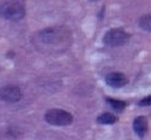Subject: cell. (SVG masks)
Returning a JSON list of instances; mask_svg holds the SVG:
<instances>
[{
  "label": "cell",
  "instance_id": "cell-1",
  "mask_svg": "<svg viewBox=\"0 0 151 140\" xmlns=\"http://www.w3.org/2000/svg\"><path fill=\"white\" fill-rule=\"evenodd\" d=\"M45 119L52 126H69L73 122V116L63 109H50L46 112Z\"/></svg>",
  "mask_w": 151,
  "mask_h": 140
},
{
  "label": "cell",
  "instance_id": "cell-2",
  "mask_svg": "<svg viewBox=\"0 0 151 140\" xmlns=\"http://www.w3.org/2000/svg\"><path fill=\"white\" fill-rule=\"evenodd\" d=\"M0 14L9 21H18L21 18H24L25 16V7L24 4L18 1H11L5 3L4 5H1L0 8Z\"/></svg>",
  "mask_w": 151,
  "mask_h": 140
},
{
  "label": "cell",
  "instance_id": "cell-3",
  "mask_svg": "<svg viewBox=\"0 0 151 140\" xmlns=\"http://www.w3.org/2000/svg\"><path fill=\"white\" fill-rule=\"evenodd\" d=\"M129 38H130V35L122 29H111L103 36V43L111 47H119L127 44L129 42Z\"/></svg>",
  "mask_w": 151,
  "mask_h": 140
},
{
  "label": "cell",
  "instance_id": "cell-4",
  "mask_svg": "<svg viewBox=\"0 0 151 140\" xmlns=\"http://www.w3.org/2000/svg\"><path fill=\"white\" fill-rule=\"evenodd\" d=\"M22 97V91L17 86H5L0 90V99L5 102H17Z\"/></svg>",
  "mask_w": 151,
  "mask_h": 140
},
{
  "label": "cell",
  "instance_id": "cell-5",
  "mask_svg": "<svg viewBox=\"0 0 151 140\" xmlns=\"http://www.w3.org/2000/svg\"><path fill=\"white\" fill-rule=\"evenodd\" d=\"M106 83L113 88H121V87L128 85V78L124 73H119V71H113L109 73L106 77Z\"/></svg>",
  "mask_w": 151,
  "mask_h": 140
},
{
  "label": "cell",
  "instance_id": "cell-6",
  "mask_svg": "<svg viewBox=\"0 0 151 140\" xmlns=\"http://www.w3.org/2000/svg\"><path fill=\"white\" fill-rule=\"evenodd\" d=\"M133 130L141 139L145 138V135H146V132H147V119H146V117L145 116L137 117L133 122Z\"/></svg>",
  "mask_w": 151,
  "mask_h": 140
},
{
  "label": "cell",
  "instance_id": "cell-7",
  "mask_svg": "<svg viewBox=\"0 0 151 140\" xmlns=\"http://www.w3.org/2000/svg\"><path fill=\"white\" fill-rule=\"evenodd\" d=\"M107 104H108L115 112H117V113L122 112L125 109V107H127V102H125V101L115 100V99H107Z\"/></svg>",
  "mask_w": 151,
  "mask_h": 140
},
{
  "label": "cell",
  "instance_id": "cell-8",
  "mask_svg": "<svg viewBox=\"0 0 151 140\" xmlns=\"http://www.w3.org/2000/svg\"><path fill=\"white\" fill-rule=\"evenodd\" d=\"M116 121H117V118L113 116L112 113H103L98 117L96 122L100 123V124H113Z\"/></svg>",
  "mask_w": 151,
  "mask_h": 140
},
{
  "label": "cell",
  "instance_id": "cell-9",
  "mask_svg": "<svg viewBox=\"0 0 151 140\" xmlns=\"http://www.w3.org/2000/svg\"><path fill=\"white\" fill-rule=\"evenodd\" d=\"M139 26H141V29L150 31L151 29V16L150 14H145L139 18Z\"/></svg>",
  "mask_w": 151,
  "mask_h": 140
},
{
  "label": "cell",
  "instance_id": "cell-10",
  "mask_svg": "<svg viewBox=\"0 0 151 140\" xmlns=\"http://www.w3.org/2000/svg\"><path fill=\"white\" fill-rule=\"evenodd\" d=\"M150 102H151V97L147 96L146 99H142L139 101V107H150Z\"/></svg>",
  "mask_w": 151,
  "mask_h": 140
},
{
  "label": "cell",
  "instance_id": "cell-11",
  "mask_svg": "<svg viewBox=\"0 0 151 140\" xmlns=\"http://www.w3.org/2000/svg\"><path fill=\"white\" fill-rule=\"evenodd\" d=\"M93 1H96V0H93Z\"/></svg>",
  "mask_w": 151,
  "mask_h": 140
}]
</instances>
